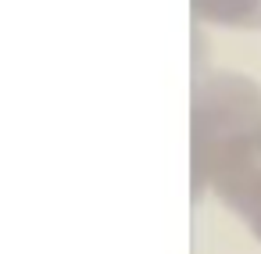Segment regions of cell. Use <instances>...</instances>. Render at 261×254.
Segmentation results:
<instances>
[{"label":"cell","instance_id":"6da1fadb","mask_svg":"<svg viewBox=\"0 0 261 254\" xmlns=\"http://www.w3.org/2000/svg\"><path fill=\"white\" fill-rule=\"evenodd\" d=\"M261 133V86L240 72H207L193 83L190 179L200 197L211 168Z\"/></svg>","mask_w":261,"mask_h":254},{"label":"cell","instance_id":"7a4b0ae2","mask_svg":"<svg viewBox=\"0 0 261 254\" xmlns=\"http://www.w3.org/2000/svg\"><path fill=\"white\" fill-rule=\"evenodd\" d=\"M215 193L247 229L250 236L261 243V133L250 136L247 143H240L232 154H225L211 175L204 193Z\"/></svg>","mask_w":261,"mask_h":254},{"label":"cell","instance_id":"3957f363","mask_svg":"<svg viewBox=\"0 0 261 254\" xmlns=\"http://www.w3.org/2000/svg\"><path fill=\"white\" fill-rule=\"evenodd\" d=\"M200 22L229 29H261V0H190Z\"/></svg>","mask_w":261,"mask_h":254}]
</instances>
